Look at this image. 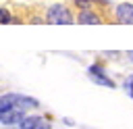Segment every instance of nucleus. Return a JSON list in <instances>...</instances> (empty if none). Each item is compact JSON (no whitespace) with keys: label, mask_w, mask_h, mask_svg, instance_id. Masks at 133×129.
Segmentation results:
<instances>
[{"label":"nucleus","mask_w":133,"mask_h":129,"mask_svg":"<svg viewBox=\"0 0 133 129\" xmlns=\"http://www.w3.org/2000/svg\"><path fill=\"white\" fill-rule=\"evenodd\" d=\"M129 56H131V60H133V52H129Z\"/></svg>","instance_id":"10"},{"label":"nucleus","mask_w":133,"mask_h":129,"mask_svg":"<svg viewBox=\"0 0 133 129\" xmlns=\"http://www.w3.org/2000/svg\"><path fill=\"white\" fill-rule=\"evenodd\" d=\"M21 129H50V125L42 117H29L21 121Z\"/></svg>","instance_id":"5"},{"label":"nucleus","mask_w":133,"mask_h":129,"mask_svg":"<svg viewBox=\"0 0 133 129\" xmlns=\"http://www.w3.org/2000/svg\"><path fill=\"white\" fill-rule=\"evenodd\" d=\"M8 21H10V15L4 8H0V23H8Z\"/></svg>","instance_id":"7"},{"label":"nucleus","mask_w":133,"mask_h":129,"mask_svg":"<svg viewBox=\"0 0 133 129\" xmlns=\"http://www.w3.org/2000/svg\"><path fill=\"white\" fill-rule=\"evenodd\" d=\"M48 21L54 23V25H71V12L64 6L56 4V6H52L48 10Z\"/></svg>","instance_id":"2"},{"label":"nucleus","mask_w":133,"mask_h":129,"mask_svg":"<svg viewBox=\"0 0 133 129\" xmlns=\"http://www.w3.org/2000/svg\"><path fill=\"white\" fill-rule=\"evenodd\" d=\"M127 92H129V94H131V98H133V75L127 79Z\"/></svg>","instance_id":"8"},{"label":"nucleus","mask_w":133,"mask_h":129,"mask_svg":"<svg viewBox=\"0 0 133 129\" xmlns=\"http://www.w3.org/2000/svg\"><path fill=\"white\" fill-rule=\"evenodd\" d=\"M89 77H91V81H96V83H100V85L114 87V81H112V79H108V77H106V73H104V69H102V67H98V64H91V67H89Z\"/></svg>","instance_id":"3"},{"label":"nucleus","mask_w":133,"mask_h":129,"mask_svg":"<svg viewBox=\"0 0 133 129\" xmlns=\"http://www.w3.org/2000/svg\"><path fill=\"white\" fill-rule=\"evenodd\" d=\"M37 102L27 98V96H19V94H6L0 98V121L2 123H21L27 114V110L35 108Z\"/></svg>","instance_id":"1"},{"label":"nucleus","mask_w":133,"mask_h":129,"mask_svg":"<svg viewBox=\"0 0 133 129\" xmlns=\"http://www.w3.org/2000/svg\"><path fill=\"white\" fill-rule=\"evenodd\" d=\"M79 23H94V25H96V23H98V17H94L91 12H85V10H83V12L79 15Z\"/></svg>","instance_id":"6"},{"label":"nucleus","mask_w":133,"mask_h":129,"mask_svg":"<svg viewBox=\"0 0 133 129\" xmlns=\"http://www.w3.org/2000/svg\"><path fill=\"white\" fill-rule=\"evenodd\" d=\"M116 19L123 25H133V4H118L116 6Z\"/></svg>","instance_id":"4"},{"label":"nucleus","mask_w":133,"mask_h":129,"mask_svg":"<svg viewBox=\"0 0 133 129\" xmlns=\"http://www.w3.org/2000/svg\"><path fill=\"white\" fill-rule=\"evenodd\" d=\"M89 2H91V0H77V4H79V6H83V4H89Z\"/></svg>","instance_id":"9"}]
</instances>
